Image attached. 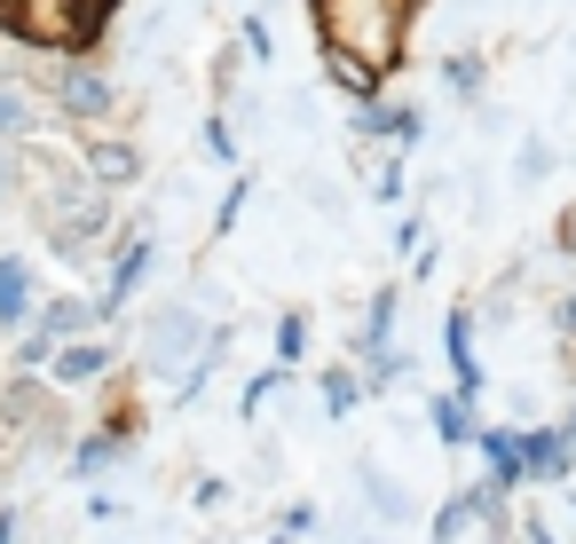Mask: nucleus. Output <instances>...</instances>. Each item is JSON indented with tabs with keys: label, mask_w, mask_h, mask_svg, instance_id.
<instances>
[{
	"label": "nucleus",
	"mask_w": 576,
	"mask_h": 544,
	"mask_svg": "<svg viewBox=\"0 0 576 544\" xmlns=\"http://www.w3.org/2000/svg\"><path fill=\"white\" fill-rule=\"evenodd\" d=\"M0 127H24V111H17V96H0Z\"/></svg>",
	"instance_id": "obj_7"
},
{
	"label": "nucleus",
	"mask_w": 576,
	"mask_h": 544,
	"mask_svg": "<svg viewBox=\"0 0 576 544\" xmlns=\"http://www.w3.org/2000/svg\"><path fill=\"white\" fill-rule=\"evenodd\" d=\"M71 103L79 111H103V79H71Z\"/></svg>",
	"instance_id": "obj_6"
},
{
	"label": "nucleus",
	"mask_w": 576,
	"mask_h": 544,
	"mask_svg": "<svg viewBox=\"0 0 576 544\" xmlns=\"http://www.w3.org/2000/svg\"><path fill=\"white\" fill-rule=\"evenodd\" d=\"M0 544H9V521H0Z\"/></svg>",
	"instance_id": "obj_8"
},
{
	"label": "nucleus",
	"mask_w": 576,
	"mask_h": 544,
	"mask_svg": "<svg viewBox=\"0 0 576 544\" xmlns=\"http://www.w3.org/2000/svg\"><path fill=\"white\" fill-rule=\"evenodd\" d=\"M435 434L443 442H466V403H435Z\"/></svg>",
	"instance_id": "obj_4"
},
{
	"label": "nucleus",
	"mask_w": 576,
	"mask_h": 544,
	"mask_svg": "<svg viewBox=\"0 0 576 544\" xmlns=\"http://www.w3.org/2000/svg\"><path fill=\"white\" fill-rule=\"evenodd\" d=\"M560 458H568V449H560L553 434H537V442H529V466H537V474H560Z\"/></svg>",
	"instance_id": "obj_5"
},
{
	"label": "nucleus",
	"mask_w": 576,
	"mask_h": 544,
	"mask_svg": "<svg viewBox=\"0 0 576 544\" xmlns=\"http://www.w3.org/2000/svg\"><path fill=\"white\" fill-rule=\"evenodd\" d=\"M481 449H489V466H498V489H514V482H522V449H514V434H506V426L481 434Z\"/></svg>",
	"instance_id": "obj_1"
},
{
	"label": "nucleus",
	"mask_w": 576,
	"mask_h": 544,
	"mask_svg": "<svg viewBox=\"0 0 576 544\" xmlns=\"http://www.w3.org/2000/svg\"><path fill=\"white\" fill-rule=\"evenodd\" d=\"M56 372H63V379H96V372H103V347H71V355H56Z\"/></svg>",
	"instance_id": "obj_3"
},
{
	"label": "nucleus",
	"mask_w": 576,
	"mask_h": 544,
	"mask_svg": "<svg viewBox=\"0 0 576 544\" xmlns=\"http://www.w3.org/2000/svg\"><path fill=\"white\" fill-rule=\"evenodd\" d=\"M24 316V260H0V324Z\"/></svg>",
	"instance_id": "obj_2"
}]
</instances>
